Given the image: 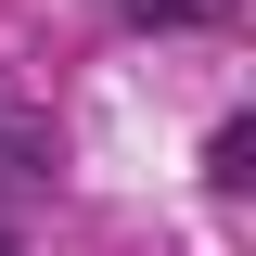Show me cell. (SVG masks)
Here are the masks:
<instances>
[{
  "label": "cell",
  "instance_id": "obj_1",
  "mask_svg": "<svg viewBox=\"0 0 256 256\" xmlns=\"http://www.w3.org/2000/svg\"><path fill=\"white\" fill-rule=\"evenodd\" d=\"M0 180H52V128L26 102H0Z\"/></svg>",
  "mask_w": 256,
  "mask_h": 256
},
{
  "label": "cell",
  "instance_id": "obj_2",
  "mask_svg": "<svg viewBox=\"0 0 256 256\" xmlns=\"http://www.w3.org/2000/svg\"><path fill=\"white\" fill-rule=\"evenodd\" d=\"M205 166H218V192H244V180H256V128L230 116V128H218V154H205Z\"/></svg>",
  "mask_w": 256,
  "mask_h": 256
},
{
  "label": "cell",
  "instance_id": "obj_3",
  "mask_svg": "<svg viewBox=\"0 0 256 256\" xmlns=\"http://www.w3.org/2000/svg\"><path fill=\"white\" fill-rule=\"evenodd\" d=\"M230 0H128V26H218Z\"/></svg>",
  "mask_w": 256,
  "mask_h": 256
},
{
  "label": "cell",
  "instance_id": "obj_4",
  "mask_svg": "<svg viewBox=\"0 0 256 256\" xmlns=\"http://www.w3.org/2000/svg\"><path fill=\"white\" fill-rule=\"evenodd\" d=\"M0 256H13V230H0Z\"/></svg>",
  "mask_w": 256,
  "mask_h": 256
}]
</instances>
